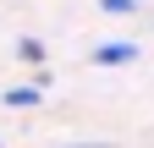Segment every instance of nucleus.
<instances>
[{"instance_id":"nucleus-1","label":"nucleus","mask_w":154,"mask_h":148,"mask_svg":"<svg viewBox=\"0 0 154 148\" xmlns=\"http://www.w3.org/2000/svg\"><path fill=\"white\" fill-rule=\"evenodd\" d=\"M132 55H138V44H127V39H116V44H99V49H94V61H99V66H127Z\"/></svg>"},{"instance_id":"nucleus-2","label":"nucleus","mask_w":154,"mask_h":148,"mask_svg":"<svg viewBox=\"0 0 154 148\" xmlns=\"http://www.w3.org/2000/svg\"><path fill=\"white\" fill-rule=\"evenodd\" d=\"M6 104H38V88H11Z\"/></svg>"},{"instance_id":"nucleus-3","label":"nucleus","mask_w":154,"mask_h":148,"mask_svg":"<svg viewBox=\"0 0 154 148\" xmlns=\"http://www.w3.org/2000/svg\"><path fill=\"white\" fill-rule=\"evenodd\" d=\"M17 49H22V61H44V44H38V39H22Z\"/></svg>"},{"instance_id":"nucleus-4","label":"nucleus","mask_w":154,"mask_h":148,"mask_svg":"<svg viewBox=\"0 0 154 148\" xmlns=\"http://www.w3.org/2000/svg\"><path fill=\"white\" fill-rule=\"evenodd\" d=\"M77 148H99V143H77Z\"/></svg>"}]
</instances>
